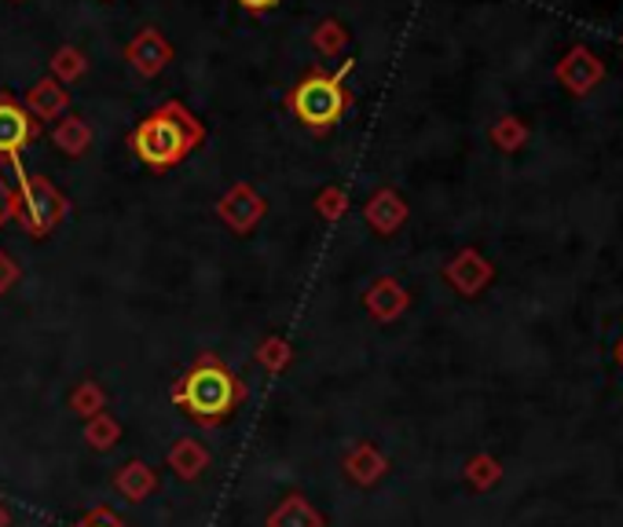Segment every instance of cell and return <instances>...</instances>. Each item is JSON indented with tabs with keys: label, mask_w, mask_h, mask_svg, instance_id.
Here are the masks:
<instances>
[{
	"label": "cell",
	"mask_w": 623,
	"mask_h": 527,
	"mask_svg": "<svg viewBox=\"0 0 623 527\" xmlns=\"http://www.w3.org/2000/svg\"><path fill=\"white\" fill-rule=\"evenodd\" d=\"M169 399H173L194 425L220 428L242 411V403L250 399V388L217 352H199V359L183 371V377L173 385V392H169Z\"/></svg>",
	"instance_id": "6da1fadb"
},
{
	"label": "cell",
	"mask_w": 623,
	"mask_h": 527,
	"mask_svg": "<svg viewBox=\"0 0 623 527\" xmlns=\"http://www.w3.org/2000/svg\"><path fill=\"white\" fill-rule=\"evenodd\" d=\"M205 143V125L180 100L154 107L137 129L129 132V146L151 173H169L183 165Z\"/></svg>",
	"instance_id": "7a4b0ae2"
},
{
	"label": "cell",
	"mask_w": 623,
	"mask_h": 527,
	"mask_svg": "<svg viewBox=\"0 0 623 527\" xmlns=\"http://www.w3.org/2000/svg\"><path fill=\"white\" fill-rule=\"evenodd\" d=\"M356 70V59H345L338 70H323V67H312L304 78L293 84L287 92V110L290 118L304 125L315 136H326V132H334L341 125V118L352 110V89H349V73Z\"/></svg>",
	"instance_id": "3957f363"
},
{
	"label": "cell",
	"mask_w": 623,
	"mask_h": 527,
	"mask_svg": "<svg viewBox=\"0 0 623 527\" xmlns=\"http://www.w3.org/2000/svg\"><path fill=\"white\" fill-rule=\"evenodd\" d=\"M8 169H11V176H16V191H19V224L27 227V235L48 239L70 216V199L48 176L27 173L22 162Z\"/></svg>",
	"instance_id": "277c9868"
},
{
	"label": "cell",
	"mask_w": 623,
	"mask_h": 527,
	"mask_svg": "<svg viewBox=\"0 0 623 527\" xmlns=\"http://www.w3.org/2000/svg\"><path fill=\"white\" fill-rule=\"evenodd\" d=\"M37 136H41V121L30 118L22 100H16L11 92H0V162H22V154L37 143Z\"/></svg>",
	"instance_id": "5b68a950"
},
{
	"label": "cell",
	"mask_w": 623,
	"mask_h": 527,
	"mask_svg": "<svg viewBox=\"0 0 623 527\" xmlns=\"http://www.w3.org/2000/svg\"><path fill=\"white\" fill-rule=\"evenodd\" d=\"M264 213H268V199L247 180L231 183V188L217 199V216L224 220L235 235H253L257 224L264 220Z\"/></svg>",
	"instance_id": "8992f818"
},
{
	"label": "cell",
	"mask_w": 623,
	"mask_h": 527,
	"mask_svg": "<svg viewBox=\"0 0 623 527\" xmlns=\"http://www.w3.org/2000/svg\"><path fill=\"white\" fill-rule=\"evenodd\" d=\"M440 275H444V282L459 293V297H481V293L492 286L495 264L488 261L476 246H466V250H459L455 256H451Z\"/></svg>",
	"instance_id": "52a82bcc"
},
{
	"label": "cell",
	"mask_w": 623,
	"mask_h": 527,
	"mask_svg": "<svg viewBox=\"0 0 623 527\" xmlns=\"http://www.w3.org/2000/svg\"><path fill=\"white\" fill-rule=\"evenodd\" d=\"M554 78H557V84H561V89H565V92H572V95H586V92H594L597 84H602V78H605V63H602V59H597L586 44H576V48H569L565 59H561V63H557Z\"/></svg>",
	"instance_id": "ba28073f"
},
{
	"label": "cell",
	"mask_w": 623,
	"mask_h": 527,
	"mask_svg": "<svg viewBox=\"0 0 623 527\" xmlns=\"http://www.w3.org/2000/svg\"><path fill=\"white\" fill-rule=\"evenodd\" d=\"M363 308H366V315L374 318V323L389 326V323H396V318L408 315L411 293L396 275H378L371 286L363 290Z\"/></svg>",
	"instance_id": "9c48e42d"
},
{
	"label": "cell",
	"mask_w": 623,
	"mask_h": 527,
	"mask_svg": "<svg viewBox=\"0 0 623 527\" xmlns=\"http://www.w3.org/2000/svg\"><path fill=\"white\" fill-rule=\"evenodd\" d=\"M125 59L140 78L151 81L173 63V44L165 41V33L158 27H140V33L125 44Z\"/></svg>",
	"instance_id": "30bf717a"
},
{
	"label": "cell",
	"mask_w": 623,
	"mask_h": 527,
	"mask_svg": "<svg viewBox=\"0 0 623 527\" xmlns=\"http://www.w3.org/2000/svg\"><path fill=\"white\" fill-rule=\"evenodd\" d=\"M408 216H411V205L403 202V194L396 188H378L371 199L363 202V220H366V227L374 231V235H396V231L408 224Z\"/></svg>",
	"instance_id": "8fae6325"
},
{
	"label": "cell",
	"mask_w": 623,
	"mask_h": 527,
	"mask_svg": "<svg viewBox=\"0 0 623 527\" xmlns=\"http://www.w3.org/2000/svg\"><path fill=\"white\" fill-rule=\"evenodd\" d=\"M341 469H345L349 476V484H356L363 487V491H371V487H378L389 476V458L378 450V444H371V439H360L356 447H349V455L345 462H341Z\"/></svg>",
	"instance_id": "7c38bea8"
},
{
	"label": "cell",
	"mask_w": 623,
	"mask_h": 527,
	"mask_svg": "<svg viewBox=\"0 0 623 527\" xmlns=\"http://www.w3.org/2000/svg\"><path fill=\"white\" fill-rule=\"evenodd\" d=\"M210 465H213L210 447L194 436H180V439H173V447L165 450V469L173 473L180 484H194Z\"/></svg>",
	"instance_id": "4fadbf2b"
},
{
	"label": "cell",
	"mask_w": 623,
	"mask_h": 527,
	"mask_svg": "<svg viewBox=\"0 0 623 527\" xmlns=\"http://www.w3.org/2000/svg\"><path fill=\"white\" fill-rule=\"evenodd\" d=\"M22 107L30 110L33 121H63L70 114V92H67V84H59L56 78L44 73L41 81H33V89L27 92Z\"/></svg>",
	"instance_id": "5bb4252c"
},
{
	"label": "cell",
	"mask_w": 623,
	"mask_h": 527,
	"mask_svg": "<svg viewBox=\"0 0 623 527\" xmlns=\"http://www.w3.org/2000/svg\"><path fill=\"white\" fill-rule=\"evenodd\" d=\"M110 484H114V491L125 498L129 506H140V501H147L158 491V469L147 465L143 458H129L125 465H118V473Z\"/></svg>",
	"instance_id": "9a60e30c"
},
{
	"label": "cell",
	"mask_w": 623,
	"mask_h": 527,
	"mask_svg": "<svg viewBox=\"0 0 623 527\" xmlns=\"http://www.w3.org/2000/svg\"><path fill=\"white\" fill-rule=\"evenodd\" d=\"M264 527H326V517L301 491H290L275 501V509L268 513Z\"/></svg>",
	"instance_id": "2e32d148"
},
{
	"label": "cell",
	"mask_w": 623,
	"mask_h": 527,
	"mask_svg": "<svg viewBox=\"0 0 623 527\" xmlns=\"http://www.w3.org/2000/svg\"><path fill=\"white\" fill-rule=\"evenodd\" d=\"M92 140H96V132H92V125H89V121H84L81 114H67L63 121H56V129H52L56 151L67 154V158L89 154V151H92Z\"/></svg>",
	"instance_id": "e0dca14e"
},
{
	"label": "cell",
	"mask_w": 623,
	"mask_h": 527,
	"mask_svg": "<svg viewBox=\"0 0 623 527\" xmlns=\"http://www.w3.org/2000/svg\"><path fill=\"white\" fill-rule=\"evenodd\" d=\"M121 436H125V428H121V422L110 411H100V414H92L89 422H81V439L96 450V455L114 450L121 444Z\"/></svg>",
	"instance_id": "ac0fdd59"
},
{
	"label": "cell",
	"mask_w": 623,
	"mask_h": 527,
	"mask_svg": "<svg viewBox=\"0 0 623 527\" xmlns=\"http://www.w3.org/2000/svg\"><path fill=\"white\" fill-rule=\"evenodd\" d=\"M309 41H312L315 55H320V59H338V55L349 52L352 37H349L345 22H341V19H323V22H315V30H312Z\"/></svg>",
	"instance_id": "d6986e66"
},
{
	"label": "cell",
	"mask_w": 623,
	"mask_h": 527,
	"mask_svg": "<svg viewBox=\"0 0 623 527\" xmlns=\"http://www.w3.org/2000/svg\"><path fill=\"white\" fill-rule=\"evenodd\" d=\"M89 73V55L81 52L78 44H63L56 48L52 59H48V78H56L59 84H73Z\"/></svg>",
	"instance_id": "ffe728a7"
},
{
	"label": "cell",
	"mask_w": 623,
	"mask_h": 527,
	"mask_svg": "<svg viewBox=\"0 0 623 527\" xmlns=\"http://www.w3.org/2000/svg\"><path fill=\"white\" fill-rule=\"evenodd\" d=\"M293 345L283 337V334H268L261 345H257V352H253V363L261 366V371H268V374H287L290 366H293Z\"/></svg>",
	"instance_id": "44dd1931"
},
{
	"label": "cell",
	"mask_w": 623,
	"mask_h": 527,
	"mask_svg": "<svg viewBox=\"0 0 623 527\" xmlns=\"http://www.w3.org/2000/svg\"><path fill=\"white\" fill-rule=\"evenodd\" d=\"M67 403H70V411L78 414L81 422H89L92 414L107 411V403H110V399H107V388H103L100 382H92V377H81V382L70 388Z\"/></svg>",
	"instance_id": "7402d4cb"
},
{
	"label": "cell",
	"mask_w": 623,
	"mask_h": 527,
	"mask_svg": "<svg viewBox=\"0 0 623 527\" xmlns=\"http://www.w3.org/2000/svg\"><path fill=\"white\" fill-rule=\"evenodd\" d=\"M529 125H524L521 118H513V114H503L495 121L492 129H488V140H492V146H499L503 154H518L524 143H529Z\"/></svg>",
	"instance_id": "603a6c76"
},
{
	"label": "cell",
	"mask_w": 623,
	"mask_h": 527,
	"mask_svg": "<svg viewBox=\"0 0 623 527\" xmlns=\"http://www.w3.org/2000/svg\"><path fill=\"white\" fill-rule=\"evenodd\" d=\"M462 476H466V484L473 487V491L484 495L503 480V465H499V458H492V455H473L466 462V469H462Z\"/></svg>",
	"instance_id": "cb8c5ba5"
},
{
	"label": "cell",
	"mask_w": 623,
	"mask_h": 527,
	"mask_svg": "<svg viewBox=\"0 0 623 527\" xmlns=\"http://www.w3.org/2000/svg\"><path fill=\"white\" fill-rule=\"evenodd\" d=\"M349 191L338 188V183H326V188L315 194V213H320V220H326V224H338V220L349 216Z\"/></svg>",
	"instance_id": "d4e9b609"
},
{
	"label": "cell",
	"mask_w": 623,
	"mask_h": 527,
	"mask_svg": "<svg viewBox=\"0 0 623 527\" xmlns=\"http://www.w3.org/2000/svg\"><path fill=\"white\" fill-rule=\"evenodd\" d=\"M11 220H19V191L8 176H0V231H4Z\"/></svg>",
	"instance_id": "484cf974"
},
{
	"label": "cell",
	"mask_w": 623,
	"mask_h": 527,
	"mask_svg": "<svg viewBox=\"0 0 623 527\" xmlns=\"http://www.w3.org/2000/svg\"><path fill=\"white\" fill-rule=\"evenodd\" d=\"M70 527H129V524L121 520L118 513L110 509V506H96V509H89V513H84L81 520H73Z\"/></svg>",
	"instance_id": "4316f807"
},
{
	"label": "cell",
	"mask_w": 623,
	"mask_h": 527,
	"mask_svg": "<svg viewBox=\"0 0 623 527\" xmlns=\"http://www.w3.org/2000/svg\"><path fill=\"white\" fill-rule=\"evenodd\" d=\"M22 282V264L8 250H0V297L11 293Z\"/></svg>",
	"instance_id": "83f0119b"
},
{
	"label": "cell",
	"mask_w": 623,
	"mask_h": 527,
	"mask_svg": "<svg viewBox=\"0 0 623 527\" xmlns=\"http://www.w3.org/2000/svg\"><path fill=\"white\" fill-rule=\"evenodd\" d=\"M242 11H250V16H268V11H275L283 0H235Z\"/></svg>",
	"instance_id": "f1b7e54d"
},
{
	"label": "cell",
	"mask_w": 623,
	"mask_h": 527,
	"mask_svg": "<svg viewBox=\"0 0 623 527\" xmlns=\"http://www.w3.org/2000/svg\"><path fill=\"white\" fill-rule=\"evenodd\" d=\"M0 527H11V509L4 498H0Z\"/></svg>",
	"instance_id": "f546056e"
},
{
	"label": "cell",
	"mask_w": 623,
	"mask_h": 527,
	"mask_svg": "<svg viewBox=\"0 0 623 527\" xmlns=\"http://www.w3.org/2000/svg\"><path fill=\"white\" fill-rule=\"evenodd\" d=\"M616 359H620V366H623V341H620V345H616Z\"/></svg>",
	"instance_id": "4dcf8cb0"
}]
</instances>
